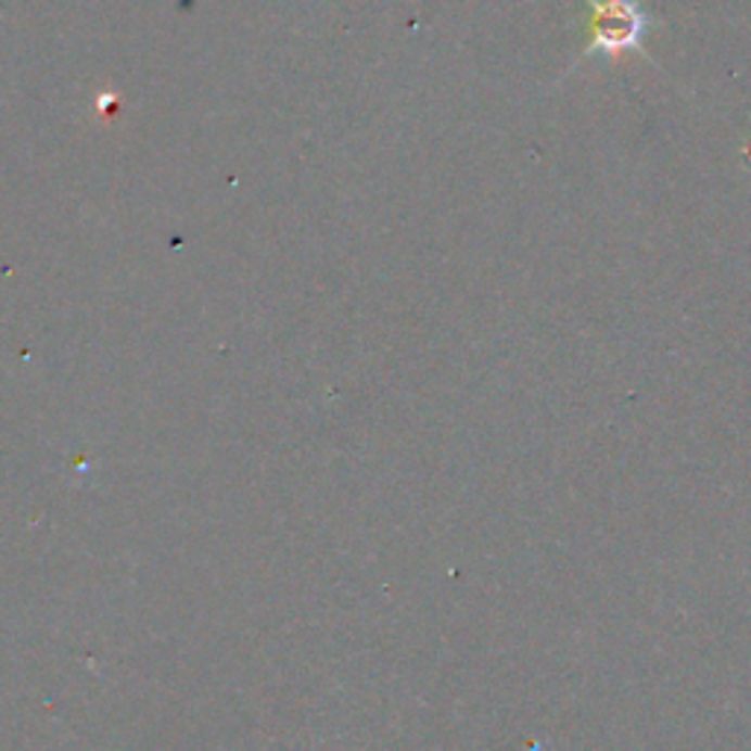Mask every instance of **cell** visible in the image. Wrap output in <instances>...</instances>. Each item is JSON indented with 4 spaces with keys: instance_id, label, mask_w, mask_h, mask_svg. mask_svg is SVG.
<instances>
[{
    "instance_id": "6da1fadb",
    "label": "cell",
    "mask_w": 751,
    "mask_h": 751,
    "mask_svg": "<svg viewBox=\"0 0 751 751\" xmlns=\"http://www.w3.org/2000/svg\"><path fill=\"white\" fill-rule=\"evenodd\" d=\"M587 3H590V21H587L590 44L584 48L582 60L616 56L628 50L642 53V36L654 21L640 10L637 0H587Z\"/></svg>"
}]
</instances>
